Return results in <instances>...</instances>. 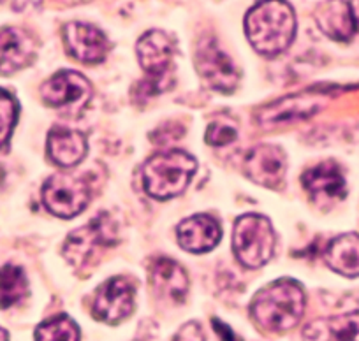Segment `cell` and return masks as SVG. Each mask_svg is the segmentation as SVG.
Wrapping results in <instances>:
<instances>
[{
    "label": "cell",
    "mask_w": 359,
    "mask_h": 341,
    "mask_svg": "<svg viewBox=\"0 0 359 341\" xmlns=\"http://www.w3.org/2000/svg\"><path fill=\"white\" fill-rule=\"evenodd\" d=\"M245 32L257 53L264 57L284 53L294 41V9L287 2H259L247 13Z\"/></svg>",
    "instance_id": "1"
},
{
    "label": "cell",
    "mask_w": 359,
    "mask_h": 341,
    "mask_svg": "<svg viewBox=\"0 0 359 341\" xmlns=\"http://www.w3.org/2000/svg\"><path fill=\"white\" fill-rule=\"evenodd\" d=\"M306 299L302 285L289 278L273 281L254 295L252 319L269 333H285L302 320Z\"/></svg>",
    "instance_id": "2"
},
{
    "label": "cell",
    "mask_w": 359,
    "mask_h": 341,
    "mask_svg": "<svg viewBox=\"0 0 359 341\" xmlns=\"http://www.w3.org/2000/svg\"><path fill=\"white\" fill-rule=\"evenodd\" d=\"M198 162L185 151L169 150L148 158L143 167V187L155 199L180 195L194 178Z\"/></svg>",
    "instance_id": "3"
},
{
    "label": "cell",
    "mask_w": 359,
    "mask_h": 341,
    "mask_svg": "<svg viewBox=\"0 0 359 341\" xmlns=\"http://www.w3.org/2000/svg\"><path fill=\"white\" fill-rule=\"evenodd\" d=\"M118 241V223L109 213H99L81 229L67 236L64 244V257L71 266L83 270L94 264L102 250Z\"/></svg>",
    "instance_id": "4"
},
{
    "label": "cell",
    "mask_w": 359,
    "mask_h": 341,
    "mask_svg": "<svg viewBox=\"0 0 359 341\" xmlns=\"http://www.w3.org/2000/svg\"><path fill=\"white\" fill-rule=\"evenodd\" d=\"M277 246V236L262 215H243L234 222L233 250L243 266L262 267L271 260Z\"/></svg>",
    "instance_id": "5"
},
{
    "label": "cell",
    "mask_w": 359,
    "mask_h": 341,
    "mask_svg": "<svg viewBox=\"0 0 359 341\" xmlns=\"http://www.w3.org/2000/svg\"><path fill=\"white\" fill-rule=\"evenodd\" d=\"M90 187L74 174L58 173L48 178L43 187V202L58 218H72L88 206Z\"/></svg>",
    "instance_id": "6"
},
{
    "label": "cell",
    "mask_w": 359,
    "mask_h": 341,
    "mask_svg": "<svg viewBox=\"0 0 359 341\" xmlns=\"http://www.w3.org/2000/svg\"><path fill=\"white\" fill-rule=\"evenodd\" d=\"M196 69L205 83L220 94H233L240 83V72L212 37L199 41L196 48Z\"/></svg>",
    "instance_id": "7"
},
{
    "label": "cell",
    "mask_w": 359,
    "mask_h": 341,
    "mask_svg": "<svg viewBox=\"0 0 359 341\" xmlns=\"http://www.w3.org/2000/svg\"><path fill=\"white\" fill-rule=\"evenodd\" d=\"M92 85L85 76L76 71H60L41 87V97L48 106L67 109L76 115L92 99Z\"/></svg>",
    "instance_id": "8"
},
{
    "label": "cell",
    "mask_w": 359,
    "mask_h": 341,
    "mask_svg": "<svg viewBox=\"0 0 359 341\" xmlns=\"http://www.w3.org/2000/svg\"><path fill=\"white\" fill-rule=\"evenodd\" d=\"M140 65L147 72V78L172 83V55L175 43L162 30H148L136 44Z\"/></svg>",
    "instance_id": "9"
},
{
    "label": "cell",
    "mask_w": 359,
    "mask_h": 341,
    "mask_svg": "<svg viewBox=\"0 0 359 341\" xmlns=\"http://www.w3.org/2000/svg\"><path fill=\"white\" fill-rule=\"evenodd\" d=\"M134 309V285L127 278L115 277L102 284L95 294L94 316L116 326L130 316Z\"/></svg>",
    "instance_id": "10"
},
{
    "label": "cell",
    "mask_w": 359,
    "mask_h": 341,
    "mask_svg": "<svg viewBox=\"0 0 359 341\" xmlns=\"http://www.w3.org/2000/svg\"><path fill=\"white\" fill-rule=\"evenodd\" d=\"M303 188L319 208H330L347 195V185L337 162L327 160L313 165L302 176Z\"/></svg>",
    "instance_id": "11"
},
{
    "label": "cell",
    "mask_w": 359,
    "mask_h": 341,
    "mask_svg": "<svg viewBox=\"0 0 359 341\" xmlns=\"http://www.w3.org/2000/svg\"><path fill=\"white\" fill-rule=\"evenodd\" d=\"M287 171L284 150L275 144H259L245 158V173L259 187H282Z\"/></svg>",
    "instance_id": "12"
},
{
    "label": "cell",
    "mask_w": 359,
    "mask_h": 341,
    "mask_svg": "<svg viewBox=\"0 0 359 341\" xmlns=\"http://www.w3.org/2000/svg\"><path fill=\"white\" fill-rule=\"evenodd\" d=\"M65 50L83 64H99L109 51V41L94 25L71 22L64 27Z\"/></svg>",
    "instance_id": "13"
},
{
    "label": "cell",
    "mask_w": 359,
    "mask_h": 341,
    "mask_svg": "<svg viewBox=\"0 0 359 341\" xmlns=\"http://www.w3.org/2000/svg\"><path fill=\"white\" fill-rule=\"evenodd\" d=\"M36 58V43L29 32L16 27L0 30V74L22 71Z\"/></svg>",
    "instance_id": "14"
},
{
    "label": "cell",
    "mask_w": 359,
    "mask_h": 341,
    "mask_svg": "<svg viewBox=\"0 0 359 341\" xmlns=\"http://www.w3.org/2000/svg\"><path fill=\"white\" fill-rule=\"evenodd\" d=\"M320 108H323V97L319 94H313V92L296 94L262 108L259 111L257 120L261 125H273V123L291 122V120L310 118Z\"/></svg>",
    "instance_id": "15"
},
{
    "label": "cell",
    "mask_w": 359,
    "mask_h": 341,
    "mask_svg": "<svg viewBox=\"0 0 359 341\" xmlns=\"http://www.w3.org/2000/svg\"><path fill=\"white\" fill-rule=\"evenodd\" d=\"M178 243L191 253H205L219 244L222 230L219 222L210 215H194L178 225Z\"/></svg>",
    "instance_id": "16"
},
{
    "label": "cell",
    "mask_w": 359,
    "mask_h": 341,
    "mask_svg": "<svg viewBox=\"0 0 359 341\" xmlns=\"http://www.w3.org/2000/svg\"><path fill=\"white\" fill-rule=\"evenodd\" d=\"M150 284L155 294L172 302H184L189 291V278L184 267L168 257H158L150 266Z\"/></svg>",
    "instance_id": "17"
},
{
    "label": "cell",
    "mask_w": 359,
    "mask_h": 341,
    "mask_svg": "<svg viewBox=\"0 0 359 341\" xmlns=\"http://www.w3.org/2000/svg\"><path fill=\"white\" fill-rule=\"evenodd\" d=\"M303 341H359V312L313 320L303 329Z\"/></svg>",
    "instance_id": "18"
},
{
    "label": "cell",
    "mask_w": 359,
    "mask_h": 341,
    "mask_svg": "<svg viewBox=\"0 0 359 341\" xmlns=\"http://www.w3.org/2000/svg\"><path fill=\"white\" fill-rule=\"evenodd\" d=\"M88 144L85 134L64 127H55L48 136V155L55 164L72 167L85 158Z\"/></svg>",
    "instance_id": "19"
},
{
    "label": "cell",
    "mask_w": 359,
    "mask_h": 341,
    "mask_svg": "<svg viewBox=\"0 0 359 341\" xmlns=\"http://www.w3.org/2000/svg\"><path fill=\"white\" fill-rule=\"evenodd\" d=\"M326 264L347 278L359 277V234L347 232L334 237L324 251Z\"/></svg>",
    "instance_id": "20"
},
{
    "label": "cell",
    "mask_w": 359,
    "mask_h": 341,
    "mask_svg": "<svg viewBox=\"0 0 359 341\" xmlns=\"http://www.w3.org/2000/svg\"><path fill=\"white\" fill-rule=\"evenodd\" d=\"M317 23L334 41H348L355 32L348 2H324L317 9Z\"/></svg>",
    "instance_id": "21"
},
{
    "label": "cell",
    "mask_w": 359,
    "mask_h": 341,
    "mask_svg": "<svg viewBox=\"0 0 359 341\" xmlns=\"http://www.w3.org/2000/svg\"><path fill=\"white\" fill-rule=\"evenodd\" d=\"M29 292V280L22 267L4 266L0 270V308H9L22 301Z\"/></svg>",
    "instance_id": "22"
},
{
    "label": "cell",
    "mask_w": 359,
    "mask_h": 341,
    "mask_svg": "<svg viewBox=\"0 0 359 341\" xmlns=\"http://www.w3.org/2000/svg\"><path fill=\"white\" fill-rule=\"evenodd\" d=\"M36 341H79V329L71 316L58 315L37 327Z\"/></svg>",
    "instance_id": "23"
},
{
    "label": "cell",
    "mask_w": 359,
    "mask_h": 341,
    "mask_svg": "<svg viewBox=\"0 0 359 341\" xmlns=\"http://www.w3.org/2000/svg\"><path fill=\"white\" fill-rule=\"evenodd\" d=\"M16 118H18V104L11 94L0 88V148L11 137Z\"/></svg>",
    "instance_id": "24"
},
{
    "label": "cell",
    "mask_w": 359,
    "mask_h": 341,
    "mask_svg": "<svg viewBox=\"0 0 359 341\" xmlns=\"http://www.w3.org/2000/svg\"><path fill=\"white\" fill-rule=\"evenodd\" d=\"M238 137L236 127L229 125L227 122H212L206 130V143L212 144V146H226L231 144Z\"/></svg>",
    "instance_id": "25"
},
{
    "label": "cell",
    "mask_w": 359,
    "mask_h": 341,
    "mask_svg": "<svg viewBox=\"0 0 359 341\" xmlns=\"http://www.w3.org/2000/svg\"><path fill=\"white\" fill-rule=\"evenodd\" d=\"M172 341H205V334L198 322H187L175 334Z\"/></svg>",
    "instance_id": "26"
},
{
    "label": "cell",
    "mask_w": 359,
    "mask_h": 341,
    "mask_svg": "<svg viewBox=\"0 0 359 341\" xmlns=\"http://www.w3.org/2000/svg\"><path fill=\"white\" fill-rule=\"evenodd\" d=\"M212 323H213V329H215V333L219 334L222 341H241V337L236 336V334L233 333V329H231L229 326H226L224 322H220V320L213 319Z\"/></svg>",
    "instance_id": "27"
},
{
    "label": "cell",
    "mask_w": 359,
    "mask_h": 341,
    "mask_svg": "<svg viewBox=\"0 0 359 341\" xmlns=\"http://www.w3.org/2000/svg\"><path fill=\"white\" fill-rule=\"evenodd\" d=\"M348 8H351L352 20H354V27L359 32V2H348Z\"/></svg>",
    "instance_id": "28"
},
{
    "label": "cell",
    "mask_w": 359,
    "mask_h": 341,
    "mask_svg": "<svg viewBox=\"0 0 359 341\" xmlns=\"http://www.w3.org/2000/svg\"><path fill=\"white\" fill-rule=\"evenodd\" d=\"M0 341H9L8 330H4L2 327H0Z\"/></svg>",
    "instance_id": "29"
}]
</instances>
